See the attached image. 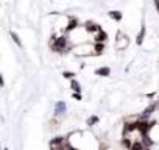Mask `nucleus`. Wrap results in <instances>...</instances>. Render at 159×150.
<instances>
[{"mask_svg": "<svg viewBox=\"0 0 159 150\" xmlns=\"http://www.w3.org/2000/svg\"><path fill=\"white\" fill-rule=\"evenodd\" d=\"M73 53L76 56H92L94 55V44L89 42H81V44H76L72 47Z\"/></svg>", "mask_w": 159, "mask_h": 150, "instance_id": "obj_1", "label": "nucleus"}, {"mask_svg": "<svg viewBox=\"0 0 159 150\" xmlns=\"http://www.w3.org/2000/svg\"><path fill=\"white\" fill-rule=\"evenodd\" d=\"M69 47H72V45H69V38H67V36H59V38L53 36V39H52V50H53V52L62 53V52H66Z\"/></svg>", "mask_w": 159, "mask_h": 150, "instance_id": "obj_2", "label": "nucleus"}, {"mask_svg": "<svg viewBox=\"0 0 159 150\" xmlns=\"http://www.w3.org/2000/svg\"><path fill=\"white\" fill-rule=\"evenodd\" d=\"M129 44L128 36H125L123 33H117V41H116V49L117 50H125Z\"/></svg>", "mask_w": 159, "mask_h": 150, "instance_id": "obj_3", "label": "nucleus"}, {"mask_svg": "<svg viewBox=\"0 0 159 150\" xmlns=\"http://www.w3.org/2000/svg\"><path fill=\"white\" fill-rule=\"evenodd\" d=\"M157 108H159V100H156V102H153L150 106H147V108H145V110L140 113L139 119H148V117H150V116H151V114H153V113L157 110Z\"/></svg>", "mask_w": 159, "mask_h": 150, "instance_id": "obj_4", "label": "nucleus"}, {"mask_svg": "<svg viewBox=\"0 0 159 150\" xmlns=\"http://www.w3.org/2000/svg\"><path fill=\"white\" fill-rule=\"evenodd\" d=\"M88 33H92V35H95V33H98L100 30H103L98 24H95V22H92V21H88L86 24H84V27H83Z\"/></svg>", "mask_w": 159, "mask_h": 150, "instance_id": "obj_5", "label": "nucleus"}, {"mask_svg": "<svg viewBox=\"0 0 159 150\" xmlns=\"http://www.w3.org/2000/svg\"><path fill=\"white\" fill-rule=\"evenodd\" d=\"M80 27V22L76 17H70L69 22H67V27H66V33H72L73 30H76Z\"/></svg>", "mask_w": 159, "mask_h": 150, "instance_id": "obj_6", "label": "nucleus"}, {"mask_svg": "<svg viewBox=\"0 0 159 150\" xmlns=\"http://www.w3.org/2000/svg\"><path fill=\"white\" fill-rule=\"evenodd\" d=\"M108 41V33L105 30H100L98 33L94 35V42H106Z\"/></svg>", "mask_w": 159, "mask_h": 150, "instance_id": "obj_7", "label": "nucleus"}, {"mask_svg": "<svg viewBox=\"0 0 159 150\" xmlns=\"http://www.w3.org/2000/svg\"><path fill=\"white\" fill-rule=\"evenodd\" d=\"M145 33H147V28H145V25H142V27H140V31L137 33V38H136V44H137V45H142V44H143Z\"/></svg>", "mask_w": 159, "mask_h": 150, "instance_id": "obj_8", "label": "nucleus"}, {"mask_svg": "<svg viewBox=\"0 0 159 150\" xmlns=\"http://www.w3.org/2000/svg\"><path fill=\"white\" fill-rule=\"evenodd\" d=\"M66 110H67V105H66L64 102H58V103L55 105V113H56L58 116L64 114V113H66Z\"/></svg>", "mask_w": 159, "mask_h": 150, "instance_id": "obj_9", "label": "nucleus"}, {"mask_svg": "<svg viewBox=\"0 0 159 150\" xmlns=\"http://www.w3.org/2000/svg\"><path fill=\"white\" fill-rule=\"evenodd\" d=\"M95 75H98V77H108V75H111V69H109L108 66L100 67V69L95 70Z\"/></svg>", "mask_w": 159, "mask_h": 150, "instance_id": "obj_10", "label": "nucleus"}, {"mask_svg": "<svg viewBox=\"0 0 159 150\" xmlns=\"http://www.w3.org/2000/svg\"><path fill=\"white\" fill-rule=\"evenodd\" d=\"M105 52V42H94V55H102Z\"/></svg>", "mask_w": 159, "mask_h": 150, "instance_id": "obj_11", "label": "nucleus"}, {"mask_svg": "<svg viewBox=\"0 0 159 150\" xmlns=\"http://www.w3.org/2000/svg\"><path fill=\"white\" fill-rule=\"evenodd\" d=\"M108 16H109L112 21H116V22H120V21H122V17H123L120 11H109V13H108Z\"/></svg>", "mask_w": 159, "mask_h": 150, "instance_id": "obj_12", "label": "nucleus"}, {"mask_svg": "<svg viewBox=\"0 0 159 150\" xmlns=\"http://www.w3.org/2000/svg\"><path fill=\"white\" fill-rule=\"evenodd\" d=\"M70 89L73 91V92H81V85H80L76 80H70Z\"/></svg>", "mask_w": 159, "mask_h": 150, "instance_id": "obj_13", "label": "nucleus"}, {"mask_svg": "<svg viewBox=\"0 0 159 150\" xmlns=\"http://www.w3.org/2000/svg\"><path fill=\"white\" fill-rule=\"evenodd\" d=\"M10 35H11V38H13V41H14V42H16V44H17L19 47H22V42H20V39H19V36H17V33H14V31H11Z\"/></svg>", "mask_w": 159, "mask_h": 150, "instance_id": "obj_14", "label": "nucleus"}, {"mask_svg": "<svg viewBox=\"0 0 159 150\" xmlns=\"http://www.w3.org/2000/svg\"><path fill=\"white\" fill-rule=\"evenodd\" d=\"M97 122H98V116H91V117L88 119V125H89V127L95 125Z\"/></svg>", "mask_w": 159, "mask_h": 150, "instance_id": "obj_15", "label": "nucleus"}, {"mask_svg": "<svg viewBox=\"0 0 159 150\" xmlns=\"http://www.w3.org/2000/svg\"><path fill=\"white\" fill-rule=\"evenodd\" d=\"M62 77H64V78H67V80H72V78L75 77V73H73V72L66 70V72H62Z\"/></svg>", "mask_w": 159, "mask_h": 150, "instance_id": "obj_16", "label": "nucleus"}, {"mask_svg": "<svg viewBox=\"0 0 159 150\" xmlns=\"http://www.w3.org/2000/svg\"><path fill=\"white\" fill-rule=\"evenodd\" d=\"M73 99L75 100H81L83 97H81V94H80V92H73Z\"/></svg>", "mask_w": 159, "mask_h": 150, "instance_id": "obj_17", "label": "nucleus"}, {"mask_svg": "<svg viewBox=\"0 0 159 150\" xmlns=\"http://www.w3.org/2000/svg\"><path fill=\"white\" fill-rule=\"evenodd\" d=\"M154 5H156V10H157V13H159V0H154Z\"/></svg>", "mask_w": 159, "mask_h": 150, "instance_id": "obj_18", "label": "nucleus"}, {"mask_svg": "<svg viewBox=\"0 0 159 150\" xmlns=\"http://www.w3.org/2000/svg\"><path fill=\"white\" fill-rule=\"evenodd\" d=\"M7 150H8V148H7Z\"/></svg>", "mask_w": 159, "mask_h": 150, "instance_id": "obj_19", "label": "nucleus"}]
</instances>
